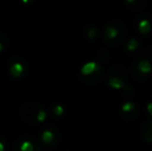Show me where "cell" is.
Here are the masks:
<instances>
[{"label": "cell", "instance_id": "7", "mask_svg": "<svg viewBox=\"0 0 152 151\" xmlns=\"http://www.w3.org/2000/svg\"><path fill=\"white\" fill-rule=\"evenodd\" d=\"M100 79H102V69L98 66L97 69L93 73V76H89V79H87L88 82H99Z\"/></svg>", "mask_w": 152, "mask_h": 151}, {"label": "cell", "instance_id": "4", "mask_svg": "<svg viewBox=\"0 0 152 151\" xmlns=\"http://www.w3.org/2000/svg\"><path fill=\"white\" fill-rule=\"evenodd\" d=\"M137 66H138L139 71H140L142 74H144V75H147V74H149L151 71V64L146 58L142 59V60L139 62V64L137 65Z\"/></svg>", "mask_w": 152, "mask_h": 151}, {"label": "cell", "instance_id": "8", "mask_svg": "<svg viewBox=\"0 0 152 151\" xmlns=\"http://www.w3.org/2000/svg\"><path fill=\"white\" fill-rule=\"evenodd\" d=\"M109 85H110L111 87H113V88L119 89V88H121V87H123L124 82L118 78H110L109 79Z\"/></svg>", "mask_w": 152, "mask_h": 151}, {"label": "cell", "instance_id": "11", "mask_svg": "<svg viewBox=\"0 0 152 151\" xmlns=\"http://www.w3.org/2000/svg\"><path fill=\"white\" fill-rule=\"evenodd\" d=\"M53 139H54V135H53L50 131H46L42 133V141H44L45 143L50 144L51 142L53 141Z\"/></svg>", "mask_w": 152, "mask_h": 151}, {"label": "cell", "instance_id": "2", "mask_svg": "<svg viewBox=\"0 0 152 151\" xmlns=\"http://www.w3.org/2000/svg\"><path fill=\"white\" fill-rule=\"evenodd\" d=\"M108 76L109 78H118L123 82H125L126 79H127V73H126L125 67L121 64H116L111 66L108 71Z\"/></svg>", "mask_w": 152, "mask_h": 151}, {"label": "cell", "instance_id": "6", "mask_svg": "<svg viewBox=\"0 0 152 151\" xmlns=\"http://www.w3.org/2000/svg\"><path fill=\"white\" fill-rule=\"evenodd\" d=\"M128 6L134 9H141L144 6L145 0H126Z\"/></svg>", "mask_w": 152, "mask_h": 151}, {"label": "cell", "instance_id": "14", "mask_svg": "<svg viewBox=\"0 0 152 151\" xmlns=\"http://www.w3.org/2000/svg\"><path fill=\"white\" fill-rule=\"evenodd\" d=\"M136 108H137V106L134 105V104L130 103V101H127V103L123 106V108H122V112H123V113H126V112L132 111V110L136 109Z\"/></svg>", "mask_w": 152, "mask_h": 151}, {"label": "cell", "instance_id": "17", "mask_svg": "<svg viewBox=\"0 0 152 151\" xmlns=\"http://www.w3.org/2000/svg\"><path fill=\"white\" fill-rule=\"evenodd\" d=\"M45 118H46V113L44 111H39L37 113V120L39 121H44Z\"/></svg>", "mask_w": 152, "mask_h": 151}, {"label": "cell", "instance_id": "1", "mask_svg": "<svg viewBox=\"0 0 152 151\" xmlns=\"http://www.w3.org/2000/svg\"><path fill=\"white\" fill-rule=\"evenodd\" d=\"M126 35L125 25L121 21H113L107 26L104 32V39L108 46L116 47L123 42Z\"/></svg>", "mask_w": 152, "mask_h": 151}, {"label": "cell", "instance_id": "21", "mask_svg": "<svg viewBox=\"0 0 152 151\" xmlns=\"http://www.w3.org/2000/svg\"><path fill=\"white\" fill-rule=\"evenodd\" d=\"M1 49H2V47H1V44H0V50H1Z\"/></svg>", "mask_w": 152, "mask_h": 151}, {"label": "cell", "instance_id": "18", "mask_svg": "<svg viewBox=\"0 0 152 151\" xmlns=\"http://www.w3.org/2000/svg\"><path fill=\"white\" fill-rule=\"evenodd\" d=\"M54 112H55V114H56V115H61L62 112H63V109H62L60 106H57V107L54 108Z\"/></svg>", "mask_w": 152, "mask_h": 151}, {"label": "cell", "instance_id": "10", "mask_svg": "<svg viewBox=\"0 0 152 151\" xmlns=\"http://www.w3.org/2000/svg\"><path fill=\"white\" fill-rule=\"evenodd\" d=\"M138 113H139V110H138V108H136V109L132 110V111H129V112H126V113H123V112H122L121 114L124 119H126V120H132V119L136 118Z\"/></svg>", "mask_w": 152, "mask_h": 151}, {"label": "cell", "instance_id": "15", "mask_svg": "<svg viewBox=\"0 0 152 151\" xmlns=\"http://www.w3.org/2000/svg\"><path fill=\"white\" fill-rule=\"evenodd\" d=\"M21 150L22 151H33V145L29 142H24L21 146Z\"/></svg>", "mask_w": 152, "mask_h": 151}, {"label": "cell", "instance_id": "5", "mask_svg": "<svg viewBox=\"0 0 152 151\" xmlns=\"http://www.w3.org/2000/svg\"><path fill=\"white\" fill-rule=\"evenodd\" d=\"M97 65H96V63L94 62H89L87 63V64H85L84 66L82 67V69H81V73L83 74V75L85 76H90L91 74H93L94 71L97 69Z\"/></svg>", "mask_w": 152, "mask_h": 151}, {"label": "cell", "instance_id": "16", "mask_svg": "<svg viewBox=\"0 0 152 151\" xmlns=\"http://www.w3.org/2000/svg\"><path fill=\"white\" fill-rule=\"evenodd\" d=\"M87 34H88V37H89V38L94 37L96 34H97V32H96V29H95V28H93V27H90V30H89V32L87 33Z\"/></svg>", "mask_w": 152, "mask_h": 151}, {"label": "cell", "instance_id": "20", "mask_svg": "<svg viewBox=\"0 0 152 151\" xmlns=\"http://www.w3.org/2000/svg\"><path fill=\"white\" fill-rule=\"evenodd\" d=\"M3 150H4V146H3V144L0 143V151H3Z\"/></svg>", "mask_w": 152, "mask_h": 151}, {"label": "cell", "instance_id": "19", "mask_svg": "<svg viewBox=\"0 0 152 151\" xmlns=\"http://www.w3.org/2000/svg\"><path fill=\"white\" fill-rule=\"evenodd\" d=\"M148 111H149V113H150V115L152 116V104H149V105H148Z\"/></svg>", "mask_w": 152, "mask_h": 151}, {"label": "cell", "instance_id": "13", "mask_svg": "<svg viewBox=\"0 0 152 151\" xmlns=\"http://www.w3.org/2000/svg\"><path fill=\"white\" fill-rule=\"evenodd\" d=\"M138 47V42L136 39H129L126 42V48L128 51H134Z\"/></svg>", "mask_w": 152, "mask_h": 151}, {"label": "cell", "instance_id": "12", "mask_svg": "<svg viewBox=\"0 0 152 151\" xmlns=\"http://www.w3.org/2000/svg\"><path fill=\"white\" fill-rule=\"evenodd\" d=\"M10 71H12V76L18 77V76H20V75H21V73L23 71V66L20 64V63H17V64H15L14 66L12 67Z\"/></svg>", "mask_w": 152, "mask_h": 151}, {"label": "cell", "instance_id": "3", "mask_svg": "<svg viewBox=\"0 0 152 151\" xmlns=\"http://www.w3.org/2000/svg\"><path fill=\"white\" fill-rule=\"evenodd\" d=\"M142 137L145 141L152 142V120L145 121L142 125Z\"/></svg>", "mask_w": 152, "mask_h": 151}, {"label": "cell", "instance_id": "9", "mask_svg": "<svg viewBox=\"0 0 152 151\" xmlns=\"http://www.w3.org/2000/svg\"><path fill=\"white\" fill-rule=\"evenodd\" d=\"M150 28H151V24H150V22H149L148 20H143V21H141V23L139 24V29H140V31L142 33L149 32Z\"/></svg>", "mask_w": 152, "mask_h": 151}]
</instances>
